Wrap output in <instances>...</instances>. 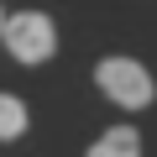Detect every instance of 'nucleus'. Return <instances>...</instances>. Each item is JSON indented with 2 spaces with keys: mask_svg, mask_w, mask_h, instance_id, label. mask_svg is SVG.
<instances>
[{
  "mask_svg": "<svg viewBox=\"0 0 157 157\" xmlns=\"http://www.w3.org/2000/svg\"><path fill=\"white\" fill-rule=\"evenodd\" d=\"M89 78H94V89H100L110 105H121V110H147V105L157 100V78H152V68H147L141 58H131V52H110V58H100Z\"/></svg>",
  "mask_w": 157,
  "mask_h": 157,
  "instance_id": "f257e3e1",
  "label": "nucleus"
},
{
  "mask_svg": "<svg viewBox=\"0 0 157 157\" xmlns=\"http://www.w3.org/2000/svg\"><path fill=\"white\" fill-rule=\"evenodd\" d=\"M6 47L21 68H42L52 52H58V21L47 16V11H11V21H6Z\"/></svg>",
  "mask_w": 157,
  "mask_h": 157,
  "instance_id": "f03ea898",
  "label": "nucleus"
},
{
  "mask_svg": "<svg viewBox=\"0 0 157 157\" xmlns=\"http://www.w3.org/2000/svg\"><path fill=\"white\" fill-rule=\"evenodd\" d=\"M84 157H141V131L136 126H110L84 147Z\"/></svg>",
  "mask_w": 157,
  "mask_h": 157,
  "instance_id": "7ed1b4c3",
  "label": "nucleus"
},
{
  "mask_svg": "<svg viewBox=\"0 0 157 157\" xmlns=\"http://www.w3.org/2000/svg\"><path fill=\"white\" fill-rule=\"evenodd\" d=\"M32 131V105L11 89H0V141H21Z\"/></svg>",
  "mask_w": 157,
  "mask_h": 157,
  "instance_id": "20e7f679",
  "label": "nucleus"
},
{
  "mask_svg": "<svg viewBox=\"0 0 157 157\" xmlns=\"http://www.w3.org/2000/svg\"><path fill=\"white\" fill-rule=\"evenodd\" d=\"M6 21H11V16H6V6H0V42H6Z\"/></svg>",
  "mask_w": 157,
  "mask_h": 157,
  "instance_id": "39448f33",
  "label": "nucleus"
}]
</instances>
